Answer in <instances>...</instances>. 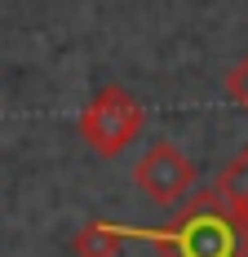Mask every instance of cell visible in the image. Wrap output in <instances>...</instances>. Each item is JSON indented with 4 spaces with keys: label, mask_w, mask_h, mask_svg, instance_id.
<instances>
[{
    "label": "cell",
    "mask_w": 248,
    "mask_h": 257,
    "mask_svg": "<svg viewBox=\"0 0 248 257\" xmlns=\"http://www.w3.org/2000/svg\"><path fill=\"white\" fill-rule=\"evenodd\" d=\"M133 239H147L160 257H248V226L222 204L217 191H191L177 217L164 226H133Z\"/></svg>",
    "instance_id": "obj_1"
},
{
    "label": "cell",
    "mask_w": 248,
    "mask_h": 257,
    "mask_svg": "<svg viewBox=\"0 0 248 257\" xmlns=\"http://www.w3.org/2000/svg\"><path fill=\"white\" fill-rule=\"evenodd\" d=\"M226 93H230V102L239 106V111H248V53L230 67V76H226Z\"/></svg>",
    "instance_id": "obj_6"
},
{
    "label": "cell",
    "mask_w": 248,
    "mask_h": 257,
    "mask_svg": "<svg viewBox=\"0 0 248 257\" xmlns=\"http://www.w3.org/2000/svg\"><path fill=\"white\" fill-rule=\"evenodd\" d=\"M213 191L222 195V204L248 226V147H239V151L226 160V169L217 173V186Z\"/></svg>",
    "instance_id": "obj_5"
},
{
    "label": "cell",
    "mask_w": 248,
    "mask_h": 257,
    "mask_svg": "<svg viewBox=\"0 0 248 257\" xmlns=\"http://www.w3.org/2000/svg\"><path fill=\"white\" fill-rule=\"evenodd\" d=\"M133 182H138V191L147 195L151 204L160 208H177L191 191H195V160L182 151L177 142H151L142 160L133 164Z\"/></svg>",
    "instance_id": "obj_3"
},
{
    "label": "cell",
    "mask_w": 248,
    "mask_h": 257,
    "mask_svg": "<svg viewBox=\"0 0 248 257\" xmlns=\"http://www.w3.org/2000/svg\"><path fill=\"white\" fill-rule=\"evenodd\" d=\"M133 239V226H115V222H89L84 231L71 239L75 257H120V248Z\"/></svg>",
    "instance_id": "obj_4"
},
{
    "label": "cell",
    "mask_w": 248,
    "mask_h": 257,
    "mask_svg": "<svg viewBox=\"0 0 248 257\" xmlns=\"http://www.w3.org/2000/svg\"><path fill=\"white\" fill-rule=\"evenodd\" d=\"M142 124H147L142 102H138L124 84H102L98 93L84 102L80 120H75V133L84 138V147H89V151L115 160V155H124L133 142H138Z\"/></svg>",
    "instance_id": "obj_2"
}]
</instances>
